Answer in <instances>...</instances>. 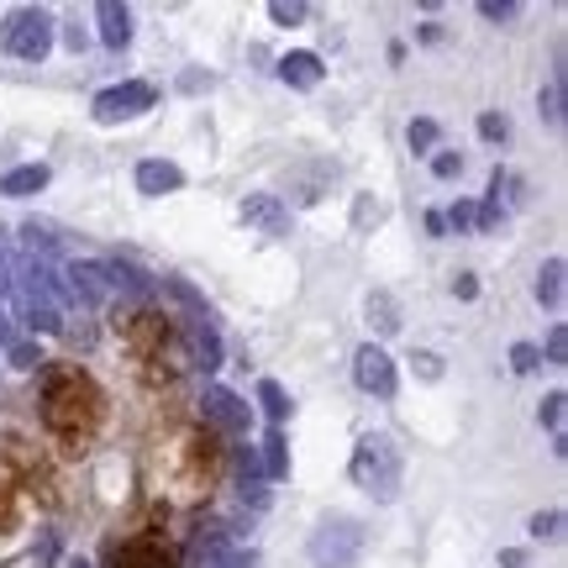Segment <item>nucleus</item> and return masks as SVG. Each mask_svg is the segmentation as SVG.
<instances>
[{
  "label": "nucleus",
  "instance_id": "nucleus-8",
  "mask_svg": "<svg viewBox=\"0 0 568 568\" xmlns=\"http://www.w3.org/2000/svg\"><path fill=\"white\" fill-rule=\"evenodd\" d=\"M111 568H180V564H174V552L163 548V542L132 537V542H122V548L111 552Z\"/></svg>",
  "mask_w": 568,
  "mask_h": 568
},
{
  "label": "nucleus",
  "instance_id": "nucleus-34",
  "mask_svg": "<svg viewBox=\"0 0 568 568\" xmlns=\"http://www.w3.org/2000/svg\"><path fill=\"white\" fill-rule=\"evenodd\" d=\"M410 364L422 368V379H443V358H437V353H416Z\"/></svg>",
  "mask_w": 568,
  "mask_h": 568
},
{
  "label": "nucleus",
  "instance_id": "nucleus-37",
  "mask_svg": "<svg viewBox=\"0 0 568 568\" xmlns=\"http://www.w3.org/2000/svg\"><path fill=\"white\" fill-rule=\"evenodd\" d=\"M11 322H17V316H11V311L0 305V347H11V343H17V326H11Z\"/></svg>",
  "mask_w": 568,
  "mask_h": 568
},
{
  "label": "nucleus",
  "instance_id": "nucleus-10",
  "mask_svg": "<svg viewBox=\"0 0 568 568\" xmlns=\"http://www.w3.org/2000/svg\"><path fill=\"white\" fill-rule=\"evenodd\" d=\"M205 422H216L222 432H247V406L232 395V389H222V385H211L205 389Z\"/></svg>",
  "mask_w": 568,
  "mask_h": 568
},
{
  "label": "nucleus",
  "instance_id": "nucleus-30",
  "mask_svg": "<svg viewBox=\"0 0 568 568\" xmlns=\"http://www.w3.org/2000/svg\"><path fill=\"white\" fill-rule=\"evenodd\" d=\"M548 364L552 368L568 364V326H552V332H548Z\"/></svg>",
  "mask_w": 568,
  "mask_h": 568
},
{
  "label": "nucleus",
  "instance_id": "nucleus-11",
  "mask_svg": "<svg viewBox=\"0 0 568 568\" xmlns=\"http://www.w3.org/2000/svg\"><path fill=\"white\" fill-rule=\"evenodd\" d=\"M184 337H190V364L195 368H222V343H216V326L211 316H195V322H184Z\"/></svg>",
  "mask_w": 568,
  "mask_h": 568
},
{
  "label": "nucleus",
  "instance_id": "nucleus-25",
  "mask_svg": "<svg viewBox=\"0 0 568 568\" xmlns=\"http://www.w3.org/2000/svg\"><path fill=\"white\" fill-rule=\"evenodd\" d=\"M21 237H27V247H32V253H53V247H59V237H53V226H42V222H27L21 226Z\"/></svg>",
  "mask_w": 568,
  "mask_h": 568
},
{
  "label": "nucleus",
  "instance_id": "nucleus-7",
  "mask_svg": "<svg viewBox=\"0 0 568 568\" xmlns=\"http://www.w3.org/2000/svg\"><path fill=\"white\" fill-rule=\"evenodd\" d=\"M237 216H243L247 226L268 232V237H284V232H290V211H284L280 195H247V201L237 205Z\"/></svg>",
  "mask_w": 568,
  "mask_h": 568
},
{
  "label": "nucleus",
  "instance_id": "nucleus-24",
  "mask_svg": "<svg viewBox=\"0 0 568 568\" xmlns=\"http://www.w3.org/2000/svg\"><path fill=\"white\" fill-rule=\"evenodd\" d=\"M268 17L280 21V27H295V21L311 17V6H301V0H274V6H268Z\"/></svg>",
  "mask_w": 568,
  "mask_h": 568
},
{
  "label": "nucleus",
  "instance_id": "nucleus-5",
  "mask_svg": "<svg viewBox=\"0 0 568 568\" xmlns=\"http://www.w3.org/2000/svg\"><path fill=\"white\" fill-rule=\"evenodd\" d=\"M153 101H159V90H153L148 80H126V84L101 90V95H95V105H90V116H95L101 126H116V122L142 116V111H153Z\"/></svg>",
  "mask_w": 568,
  "mask_h": 568
},
{
  "label": "nucleus",
  "instance_id": "nucleus-36",
  "mask_svg": "<svg viewBox=\"0 0 568 568\" xmlns=\"http://www.w3.org/2000/svg\"><path fill=\"white\" fill-rule=\"evenodd\" d=\"M453 295H458V301H474V295H479V280H474V274H458V280H453Z\"/></svg>",
  "mask_w": 568,
  "mask_h": 568
},
{
  "label": "nucleus",
  "instance_id": "nucleus-39",
  "mask_svg": "<svg viewBox=\"0 0 568 568\" xmlns=\"http://www.w3.org/2000/svg\"><path fill=\"white\" fill-rule=\"evenodd\" d=\"M500 568H527V552H516V548H506V552H500Z\"/></svg>",
  "mask_w": 568,
  "mask_h": 568
},
{
  "label": "nucleus",
  "instance_id": "nucleus-26",
  "mask_svg": "<svg viewBox=\"0 0 568 568\" xmlns=\"http://www.w3.org/2000/svg\"><path fill=\"white\" fill-rule=\"evenodd\" d=\"M6 358H11V368H38V364H42L38 343H21V337H17L11 347H6Z\"/></svg>",
  "mask_w": 568,
  "mask_h": 568
},
{
  "label": "nucleus",
  "instance_id": "nucleus-23",
  "mask_svg": "<svg viewBox=\"0 0 568 568\" xmlns=\"http://www.w3.org/2000/svg\"><path fill=\"white\" fill-rule=\"evenodd\" d=\"M406 138H410V153H432V148H437V122L422 116V122H410Z\"/></svg>",
  "mask_w": 568,
  "mask_h": 568
},
{
  "label": "nucleus",
  "instance_id": "nucleus-38",
  "mask_svg": "<svg viewBox=\"0 0 568 568\" xmlns=\"http://www.w3.org/2000/svg\"><path fill=\"white\" fill-rule=\"evenodd\" d=\"M11 295V258H6V247H0V305Z\"/></svg>",
  "mask_w": 568,
  "mask_h": 568
},
{
  "label": "nucleus",
  "instance_id": "nucleus-22",
  "mask_svg": "<svg viewBox=\"0 0 568 568\" xmlns=\"http://www.w3.org/2000/svg\"><path fill=\"white\" fill-rule=\"evenodd\" d=\"M542 116H548L552 126H564V74H558V80L542 90Z\"/></svg>",
  "mask_w": 568,
  "mask_h": 568
},
{
  "label": "nucleus",
  "instance_id": "nucleus-14",
  "mask_svg": "<svg viewBox=\"0 0 568 568\" xmlns=\"http://www.w3.org/2000/svg\"><path fill=\"white\" fill-rule=\"evenodd\" d=\"M280 80L295 84V90H316V84H322V59H316V53H284Z\"/></svg>",
  "mask_w": 568,
  "mask_h": 568
},
{
  "label": "nucleus",
  "instance_id": "nucleus-41",
  "mask_svg": "<svg viewBox=\"0 0 568 568\" xmlns=\"http://www.w3.org/2000/svg\"><path fill=\"white\" fill-rule=\"evenodd\" d=\"M69 568H90V564H69Z\"/></svg>",
  "mask_w": 568,
  "mask_h": 568
},
{
  "label": "nucleus",
  "instance_id": "nucleus-21",
  "mask_svg": "<svg viewBox=\"0 0 568 568\" xmlns=\"http://www.w3.org/2000/svg\"><path fill=\"white\" fill-rule=\"evenodd\" d=\"M564 406H568L564 389H552L548 400H542V410H537V416H542V426H548L552 437H564Z\"/></svg>",
  "mask_w": 568,
  "mask_h": 568
},
{
  "label": "nucleus",
  "instance_id": "nucleus-40",
  "mask_svg": "<svg viewBox=\"0 0 568 568\" xmlns=\"http://www.w3.org/2000/svg\"><path fill=\"white\" fill-rule=\"evenodd\" d=\"M426 232H432V237H443V232H447V222H443V211H432V216H426Z\"/></svg>",
  "mask_w": 568,
  "mask_h": 568
},
{
  "label": "nucleus",
  "instance_id": "nucleus-33",
  "mask_svg": "<svg viewBox=\"0 0 568 568\" xmlns=\"http://www.w3.org/2000/svg\"><path fill=\"white\" fill-rule=\"evenodd\" d=\"M432 174H437V180H458V174H464V159H458V153H437V159H432Z\"/></svg>",
  "mask_w": 568,
  "mask_h": 568
},
{
  "label": "nucleus",
  "instance_id": "nucleus-9",
  "mask_svg": "<svg viewBox=\"0 0 568 568\" xmlns=\"http://www.w3.org/2000/svg\"><path fill=\"white\" fill-rule=\"evenodd\" d=\"M105 295H111V274H105V264H69V301L80 305H101Z\"/></svg>",
  "mask_w": 568,
  "mask_h": 568
},
{
  "label": "nucleus",
  "instance_id": "nucleus-27",
  "mask_svg": "<svg viewBox=\"0 0 568 568\" xmlns=\"http://www.w3.org/2000/svg\"><path fill=\"white\" fill-rule=\"evenodd\" d=\"M479 138H485V142H506L510 138V122L500 116V111H485V116H479Z\"/></svg>",
  "mask_w": 568,
  "mask_h": 568
},
{
  "label": "nucleus",
  "instance_id": "nucleus-3",
  "mask_svg": "<svg viewBox=\"0 0 568 568\" xmlns=\"http://www.w3.org/2000/svg\"><path fill=\"white\" fill-rule=\"evenodd\" d=\"M364 548H368V531L358 516H326V521H316L311 542H305L316 568H353L364 558Z\"/></svg>",
  "mask_w": 568,
  "mask_h": 568
},
{
  "label": "nucleus",
  "instance_id": "nucleus-16",
  "mask_svg": "<svg viewBox=\"0 0 568 568\" xmlns=\"http://www.w3.org/2000/svg\"><path fill=\"white\" fill-rule=\"evenodd\" d=\"M537 305H548V311L564 305V258H548L537 268Z\"/></svg>",
  "mask_w": 568,
  "mask_h": 568
},
{
  "label": "nucleus",
  "instance_id": "nucleus-31",
  "mask_svg": "<svg viewBox=\"0 0 568 568\" xmlns=\"http://www.w3.org/2000/svg\"><path fill=\"white\" fill-rule=\"evenodd\" d=\"M558 527H564V510H537L531 516V537H558Z\"/></svg>",
  "mask_w": 568,
  "mask_h": 568
},
{
  "label": "nucleus",
  "instance_id": "nucleus-6",
  "mask_svg": "<svg viewBox=\"0 0 568 568\" xmlns=\"http://www.w3.org/2000/svg\"><path fill=\"white\" fill-rule=\"evenodd\" d=\"M353 379H358V389H368V395L389 400V395H395V358H389L385 347L364 343L358 353H353Z\"/></svg>",
  "mask_w": 568,
  "mask_h": 568
},
{
  "label": "nucleus",
  "instance_id": "nucleus-4",
  "mask_svg": "<svg viewBox=\"0 0 568 568\" xmlns=\"http://www.w3.org/2000/svg\"><path fill=\"white\" fill-rule=\"evenodd\" d=\"M0 48H6L11 59L42 63L48 59V48H53V17H48L42 6H21V11H11L6 27H0Z\"/></svg>",
  "mask_w": 568,
  "mask_h": 568
},
{
  "label": "nucleus",
  "instance_id": "nucleus-18",
  "mask_svg": "<svg viewBox=\"0 0 568 568\" xmlns=\"http://www.w3.org/2000/svg\"><path fill=\"white\" fill-rule=\"evenodd\" d=\"M237 479H243V495L258 506V500H264V468H258V453H253V447L237 453Z\"/></svg>",
  "mask_w": 568,
  "mask_h": 568
},
{
  "label": "nucleus",
  "instance_id": "nucleus-35",
  "mask_svg": "<svg viewBox=\"0 0 568 568\" xmlns=\"http://www.w3.org/2000/svg\"><path fill=\"white\" fill-rule=\"evenodd\" d=\"M443 222H447V226H458V232H464V226H474V205H468V201H458V205H453V211H447V216H443Z\"/></svg>",
  "mask_w": 568,
  "mask_h": 568
},
{
  "label": "nucleus",
  "instance_id": "nucleus-1",
  "mask_svg": "<svg viewBox=\"0 0 568 568\" xmlns=\"http://www.w3.org/2000/svg\"><path fill=\"white\" fill-rule=\"evenodd\" d=\"M42 422H48V432H59L63 443L95 437V426L105 422L101 385L74 364H53L42 374Z\"/></svg>",
  "mask_w": 568,
  "mask_h": 568
},
{
  "label": "nucleus",
  "instance_id": "nucleus-15",
  "mask_svg": "<svg viewBox=\"0 0 568 568\" xmlns=\"http://www.w3.org/2000/svg\"><path fill=\"white\" fill-rule=\"evenodd\" d=\"M48 190V169L42 163H27V169H11V174H0V195H38Z\"/></svg>",
  "mask_w": 568,
  "mask_h": 568
},
{
  "label": "nucleus",
  "instance_id": "nucleus-32",
  "mask_svg": "<svg viewBox=\"0 0 568 568\" xmlns=\"http://www.w3.org/2000/svg\"><path fill=\"white\" fill-rule=\"evenodd\" d=\"M211 568H258V552H253V548H226Z\"/></svg>",
  "mask_w": 568,
  "mask_h": 568
},
{
  "label": "nucleus",
  "instance_id": "nucleus-17",
  "mask_svg": "<svg viewBox=\"0 0 568 568\" xmlns=\"http://www.w3.org/2000/svg\"><path fill=\"white\" fill-rule=\"evenodd\" d=\"M368 326H374V332H400V305H395V295H389V290H374V295H368Z\"/></svg>",
  "mask_w": 568,
  "mask_h": 568
},
{
  "label": "nucleus",
  "instance_id": "nucleus-13",
  "mask_svg": "<svg viewBox=\"0 0 568 568\" xmlns=\"http://www.w3.org/2000/svg\"><path fill=\"white\" fill-rule=\"evenodd\" d=\"M95 21H101V42H105V48H126V42H132V11H126V6L101 0V6H95Z\"/></svg>",
  "mask_w": 568,
  "mask_h": 568
},
{
  "label": "nucleus",
  "instance_id": "nucleus-29",
  "mask_svg": "<svg viewBox=\"0 0 568 568\" xmlns=\"http://www.w3.org/2000/svg\"><path fill=\"white\" fill-rule=\"evenodd\" d=\"M516 11H521L516 0H479V17L485 21H516Z\"/></svg>",
  "mask_w": 568,
  "mask_h": 568
},
{
  "label": "nucleus",
  "instance_id": "nucleus-2",
  "mask_svg": "<svg viewBox=\"0 0 568 568\" xmlns=\"http://www.w3.org/2000/svg\"><path fill=\"white\" fill-rule=\"evenodd\" d=\"M347 474H353V485L364 489L368 500L389 506V500H400L406 458H400L395 437H385V432H368V437H358V447H353V464H347Z\"/></svg>",
  "mask_w": 568,
  "mask_h": 568
},
{
  "label": "nucleus",
  "instance_id": "nucleus-20",
  "mask_svg": "<svg viewBox=\"0 0 568 568\" xmlns=\"http://www.w3.org/2000/svg\"><path fill=\"white\" fill-rule=\"evenodd\" d=\"M258 406H264V416L274 426L284 422V416H290V395H284L280 385H274V379H264V385H258Z\"/></svg>",
  "mask_w": 568,
  "mask_h": 568
},
{
  "label": "nucleus",
  "instance_id": "nucleus-12",
  "mask_svg": "<svg viewBox=\"0 0 568 568\" xmlns=\"http://www.w3.org/2000/svg\"><path fill=\"white\" fill-rule=\"evenodd\" d=\"M184 184V169L169 159H148L138 163V190L142 195H169V190H180Z\"/></svg>",
  "mask_w": 568,
  "mask_h": 568
},
{
  "label": "nucleus",
  "instance_id": "nucleus-28",
  "mask_svg": "<svg viewBox=\"0 0 568 568\" xmlns=\"http://www.w3.org/2000/svg\"><path fill=\"white\" fill-rule=\"evenodd\" d=\"M537 364H542V347H531V343H516V347H510V368H516V374H531Z\"/></svg>",
  "mask_w": 568,
  "mask_h": 568
},
{
  "label": "nucleus",
  "instance_id": "nucleus-19",
  "mask_svg": "<svg viewBox=\"0 0 568 568\" xmlns=\"http://www.w3.org/2000/svg\"><path fill=\"white\" fill-rule=\"evenodd\" d=\"M268 474V479H284L290 474V453H284V432L280 426H268V437H264V464H258Z\"/></svg>",
  "mask_w": 568,
  "mask_h": 568
}]
</instances>
